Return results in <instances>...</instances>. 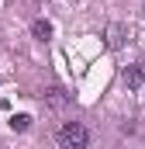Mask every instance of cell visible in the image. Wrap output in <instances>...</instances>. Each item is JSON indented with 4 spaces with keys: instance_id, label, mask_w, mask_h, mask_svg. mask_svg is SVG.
Wrapping results in <instances>:
<instances>
[{
    "instance_id": "obj_1",
    "label": "cell",
    "mask_w": 145,
    "mask_h": 149,
    "mask_svg": "<svg viewBox=\"0 0 145 149\" xmlns=\"http://www.w3.org/2000/svg\"><path fill=\"white\" fill-rule=\"evenodd\" d=\"M55 139H59L62 149H86L90 146V132H86L83 121H62L59 132H55Z\"/></svg>"
},
{
    "instance_id": "obj_2",
    "label": "cell",
    "mask_w": 145,
    "mask_h": 149,
    "mask_svg": "<svg viewBox=\"0 0 145 149\" xmlns=\"http://www.w3.org/2000/svg\"><path fill=\"white\" fill-rule=\"evenodd\" d=\"M121 80L128 83V90H142V87H145V63H135V66H128V70L121 73Z\"/></svg>"
},
{
    "instance_id": "obj_3",
    "label": "cell",
    "mask_w": 145,
    "mask_h": 149,
    "mask_svg": "<svg viewBox=\"0 0 145 149\" xmlns=\"http://www.w3.org/2000/svg\"><path fill=\"white\" fill-rule=\"evenodd\" d=\"M41 101H45L48 108H66V101H69V94H66L62 87H48V90L41 94Z\"/></svg>"
},
{
    "instance_id": "obj_4",
    "label": "cell",
    "mask_w": 145,
    "mask_h": 149,
    "mask_svg": "<svg viewBox=\"0 0 145 149\" xmlns=\"http://www.w3.org/2000/svg\"><path fill=\"white\" fill-rule=\"evenodd\" d=\"M104 38H107V49H121V45H124V28H121V24H107Z\"/></svg>"
},
{
    "instance_id": "obj_5",
    "label": "cell",
    "mask_w": 145,
    "mask_h": 149,
    "mask_svg": "<svg viewBox=\"0 0 145 149\" xmlns=\"http://www.w3.org/2000/svg\"><path fill=\"white\" fill-rule=\"evenodd\" d=\"M31 35H35L38 42H45V38H52V24H48V21H35V24H31Z\"/></svg>"
},
{
    "instance_id": "obj_6",
    "label": "cell",
    "mask_w": 145,
    "mask_h": 149,
    "mask_svg": "<svg viewBox=\"0 0 145 149\" xmlns=\"http://www.w3.org/2000/svg\"><path fill=\"white\" fill-rule=\"evenodd\" d=\"M10 128L14 132H28L31 128V114H10Z\"/></svg>"
}]
</instances>
